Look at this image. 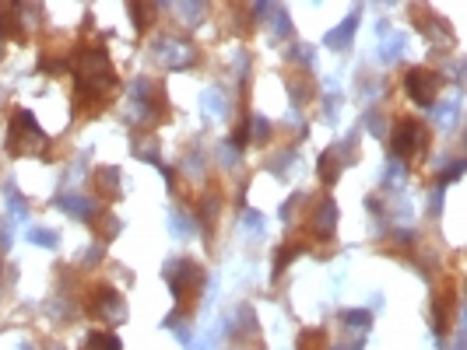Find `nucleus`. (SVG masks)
<instances>
[{"mask_svg": "<svg viewBox=\"0 0 467 350\" xmlns=\"http://www.w3.org/2000/svg\"><path fill=\"white\" fill-rule=\"evenodd\" d=\"M42 144H46V133H42V127L35 123V116L28 109L11 116V137H8L11 154H39Z\"/></svg>", "mask_w": 467, "mask_h": 350, "instance_id": "nucleus-1", "label": "nucleus"}, {"mask_svg": "<svg viewBox=\"0 0 467 350\" xmlns=\"http://www.w3.org/2000/svg\"><path fill=\"white\" fill-rule=\"evenodd\" d=\"M390 147H394L397 158L414 161V158H422L425 147H429V130H425L418 120H407V116H404V120H397V127H394Z\"/></svg>", "mask_w": 467, "mask_h": 350, "instance_id": "nucleus-2", "label": "nucleus"}, {"mask_svg": "<svg viewBox=\"0 0 467 350\" xmlns=\"http://www.w3.org/2000/svg\"><path fill=\"white\" fill-rule=\"evenodd\" d=\"M166 280H169V287H173L176 302L186 305V302L197 298V291H200V284H204V273H200V266H197L193 259H176V263H169Z\"/></svg>", "mask_w": 467, "mask_h": 350, "instance_id": "nucleus-3", "label": "nucleus"}, {"mask_svg": "<svg viewBox=\"0 0 467 350\" xmlns=\"http://www.w3.org/2000/svg\"><path fill=\"white\" fill-rule=\"evenodd\" d=\"M88 312H91L95 319H102L106 326H116V322L127 315V305H123V298L116 295L113 287L95 284V287H91V295H88Z\"/></svg>", "mask_w": 467, "mask_h": 350, "instance_id": "nucleus-4", "label": "nucleus"}, {"mask_svg": "<svg viewBox=\"0 0 467 350\" xmlns=\"http://www.w3.org/2000/svg\"><path fill=\"white\" fill-rule=\"evenodd\" d=\"M404 88H407L411 102L432 105L436 95H439V88H443V77H439L436 71H429V67H411V71L404 74Z\"/></svg>", "mask_w": 467, "mask_h": 350, "instance_id": "nucleus-5", "label": "nucleus"}, {"mask_svg": "<svg viewBox=\"0 0 467 350\" xmlns=\"http://www.w3.org/2000/svg\"><path fill=\"white\" fill-rule=\"evenodd\" d=\"M334 228H337V207H334V200H320L317 210H313V235L331 239Z\"/></svg>", "mask_w": 467, "mask_h": 350, "instance_id": "nucleus-6", "label": "nucleus"}, {"mask_svg": "<svg viewBox=\"0 0 467 350\" xmlns=\"http://www.w3.org/2000/svg\"><path fill=\"white\" fill-rule=\"evenodd\" d=\"M341 168H344V161L337 158V151H334V147L320 154V179H324L327 186H334V183H337V175H341Z\"/></svg>", "mask_w": 467, "mask_h": 350, "instance_id": "nucleus-7", "label": "nucleus"}, {"mask_svg": "<svg viewBox=\"0 0 467 350\" xmlns=\"http://www.w3.org/2000/svg\"><path fill=\"white\" fill-rule=\"evenodd\" d=\"M106 186V196H120V168L106 165V168H98V190Z\"/></svg>", "mask_w": 467, "mask_h": 350, "instance_id": "nucleus-8", "label": "nucleus"}, {"mask_svg": "<svg viewBox=\"0 0 467 350\" xmlns=\"http://www.w3.org/2000/svg\"><path fill=\"white\" fill-rule=\"evenodd\" d=\"M299 350H327V333L324 329H302L299 333Z\"/></svg>", "mask_w": 467, "mask_h": 350, "instance_id": "nucleus-9", "label": "nucleus"}, {"mask_svg": "<svg viewBox=\"0 0 467 350\" xmlns=\"http://www.w3.org/2000/svg\"><path fill=\"white\" fill-rule=\"evenodd\" d=\"M85 350H123V347H120V340L113 333H91Z\"/></svg>", "mask_w": 467, "mask_h": 350, "instance_id": "nucleus-10", "label": "nucleus"}, {"mask_svg": "<svg viewBox=\"0 0 467 350\" xmlns=\"http://www.w3.org/2000/svg\"><path fill=\"white\" fill-rule=\"evenodd\" d=\"M299 252H302V242H285V249L278 252V263H274V277H281V273H285V266H288Z\"/></svg>", "mask_w": 467, "mask_h": 350, "instance_id": "nucleus-11", "label": "nucleus"}, {"mask_svg": "<svg viewBox=\"0 0 467 350\" xmlns=\"http://www.w3.org/2000/svg\"><path fill=\"white\" fill-rule=\"evenodd\" d=\"M355 25H358V15H351V18H348V21H344L337 32H331V35H327V42H331V46H344V42H348V35L355 32Z\"/></svg>", "mask_w": 467, "mask_h": 350, "instance_id": "nucleus-12", "label": "nucleus"}, {"mask_svg": "<svg viewBox=\"0 0 467 350\" xmlns=\"http://www.w3.org/2000/svg\"><path fill=\"white\" fill-rule=\"evenodd\" d=\"M232 144H236V147H246V144H249V120H243V123L236 127V133H232Z\"/></svg>", "mask_w": 467, "mask_h": 350, "instance_id": "nucleus-13", "label": "nucleus"}, {"mask_svg": "<svg viewBox=\"0 0 467 350\" xmlns=\"http://www.w3.org/2000/svg\"><path fill=\"white\" fill-rule=\"evenodd\" d=\"M32 239H35V242H46V246H53V242H57L53 231H32Z\"/></svg>", "mask_w": 467, "mask_h": 350, "instance_id": "nucleus-14", "label": "nucleus"}, {"mask_svg": "<svg viewBox=\"0 0 467 350\" xmlns=\"http://www.w3.org/2000/svg\"><path fill=\"white\" fill-rule=\"evenodd\" d=\"M25 350H32V347H25Z\"/></svg>", "mask_w": 467, "mask_h": 350, "instance_id": "nucleus-15", "label": "nucleus"}]
</instances>
